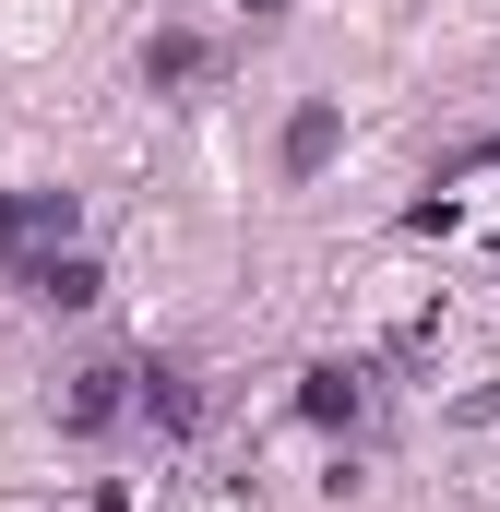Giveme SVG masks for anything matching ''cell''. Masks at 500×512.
<instances>
[{"label":"cell","mask_w":500,"mask_h":512,"mask_svg":"<svg viewBox=\"0 0 500 512\" xmlns=\"http://www.w3.org/2000/svg\"><path fill=\"white\" fill-rule=\"evenodd\" d=\"M72 227H84V203H72V191H0V274L24 286L48 251H72Z\"/></svg>","instance_id":"1"},{"label":"cell","mask_w":500,"mask_h":512,"mask_svg":"<svg viewBox=\"0 0 500 512\" xmlns=\"http://www.w3.org/2000/svg\"><path fill=\"white\" fill-rule=\"evenodd\" d=\"M120 417H143V370H131V358H84V370L60 382V429H72V441H96V429H120Z\"/></svg>","instance_id":"2"},{"label":"cell","mask_w":500,"mask_h":512,"mask_svg":"<svg viewBox=\"0 0 500 512\" xmlns=\"http://www.w3.org/2000/svg\"><path fill=\"white\" fill-rule=\"evenodd\" d=\"M298 417H310V429H358V417H370V370H358V358H310V370H298Z\"/></svg>","instance_id":"3"},{"label":"cell","mask_w":500,"mask_h":512,"mask_svg":"<svg viewBox=\"0 0 500 512\" xmlns=\"http://www.w3.org/2000/svg\"><path fill=\"white\" fill-rule=\"evenodd\" d=\"M143 84H155V96H179V84H215V36H191V24L143 36Z\"/></svg>","instance_id":"4"},{"label":"cell","mask_w":500,"mask_h":512,"mask_svg":"<svg viewBox=\"0 0 500 512\" xmlns=\"http://www.w3.org/2000/svg\"><path fill=\"white\" fill-rule=\"evenodd\" d=\"M24 298H48V310H96L108 274H96V251H48L36 274H24Z\"/></svg>","instance_id":"5"},{"label":"cell","mask_w":500,"mask_h":512,"mask_svg":"<svg viewBox=\"0 0 500 512\" xmlns=\"http://www.w3.org/2000/svg\"><path fill=\"white\" fill-rule=\"evenodd\" d=\"M334 143H346V120L310 96V108L286 120V143H274V167H286V179H322V167H334Z\"/></svg>","instance_id":"6"},{"label":"cell","mask_w":500,"mask_h":512,"mask_svg":"<svg viewBox=\"0 0 500 512\" xmlns=\"http://www.w3.org/2000/svg\"><path fill=\"white\" fill-rule=\"evenodd\" d=\"M143 417L179 441V429H203V370H179V358H155L143 370Z\"/></svg>","instance_id":"7"},{"label":"cell","mask_w":500,"mask_h":512,"mask_svg":"<svg viewBox=\"0 0 500 512\" xmlns=\"http://www.w3.org/2000/svg\"><path fill=\"white\" fill-rule=\"evenodd\" d=\"M465 167H500V131H489V143H465V155H453V179H465Z\"/></svg>","instance_id":"8"},{"label":"cell","mask_w":500,"mask_h":512,"mask_svg":"<svg viewBox=\"0 0 500 512\" xmlns=\"http://www.w3.org/2000/svg\"><path fill=\"white\" fill-rule=\"evenodd\" d=\"M239 12H250V24H274V12H286V0H239Z\"/></svg>","instance_id":"9"}]
</instances>
